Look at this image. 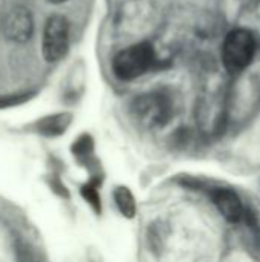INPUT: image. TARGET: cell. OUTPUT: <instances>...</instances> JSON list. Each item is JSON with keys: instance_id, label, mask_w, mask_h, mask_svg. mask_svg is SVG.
Instances as JSON below:
<instances>
[{"instance_id": "obj_7", "label": "cell", "mask_w": 260, "mask_h": 262, "mask_svg": "<svg viewBox=\"0 0 260 262\" xmlns=\"http://www.w3.org/2000/svg\"><path fill=\"white\" fill-rule=\"evenodd\" d=\"M113 198H115V203H116V207L118 210L121 212L123 216L126 218H133L135 213H136V203H135V198L132 195V192L127 189V187H116V190L113 192Z\"/></svg>"}, {"instance_id": "obj_3", "label": "cell", "mask_w": 260, "mask_h": 262, "mask_svg": "<svg viewBox=\"0 0 260 262\" xmlns=\"http://www.w3.org/2000/svg\"><path fill=\"white\" fill-rule=\"evenodd\" d=\"M132 114L135 118L147 126H164L172 117V101L162 92H150L135 98L132 104Z\"/></svg>"}, {"instance_id": "obj_5", "label": "cell", "mask_w": 260, "mask_h": 262, "mask_svg": "<svg viewBox=\"0 0 260 262\" xmlns=\"http://www.w3.org/2000/svg\"><path fill=\"white\" fill-rule=\"evenodd\" d=\"M34 31V21L32 15L25 8H15L9 12V15L5 20V34L8 38L23 43L29 40Z\"/></svg>"}, {"instance_id": "obj_9", "label": "cell", "mask_w": 260, "mask_h": 262, "mask_svg": "<svg viewBox=\"0 0 260 262\" xmlns=\"http://www.w3.org/2000/svg\"><path fill=\"white\" fill-rule=\"evenodd\" d=\"M48 2H51V3H63V2H66V0H48Z\"/></svg>"}, {"instance_id": "obj_6", "label": "cell", "mask_w": 260, "mask_h": 262, "mask_svg": "<svg viewBox=\"0 0 260 262\" xmlns=\"http://www.w3.org/2000/svg\"><path fill=\"white\" fill-rule=\"evenodd\" d=\"M211 200L221 215L230 223H239L244 216V206L236 192L230 189H215Z\"/></svg>"}, {"instance_id": "obj_4", "label": "cell", "mask_w": 260, "mask_h": 262, "mask_svg": "<svg viewBox=\"0 0 260 262\" xmlns=\"http://www.w3.org/2000/svg\"><path fill=\"white\" fill-rule=\"evenodd\" d=\"M69 48V21L66 17L55 14L51 15L44 26L43 34V55L48 61L54 63L61 60Z\"/></svg>"}, {"instance_id": "obj_1", "label": "cell", "mask_w": 260, "mask_h": 262, "mask_svg": "<svg viewBox=\"0 0 260 262\" xmlns=\"http://www.w3.org/2000/svg\"><path fill=\"white\" fill-rule=\"evenodd\" d=\"M156 63V54L149 41L135 43L120 51L112 60L113 74L124 81L138 78L149 72Z\"/></svg>"}, {"instance_id": "obj_8", "label": "cell", "mask_w": 260, "mask_h": 262, "mask_svg": "<svg viewBox=\"0 0 260 262\" xmlns=\"http://www.w3.org/2000/svg\"><path fill=\"white\" fill-rule=\"evenodd\" d=\"M83 196L86 198V201L93 207L95 212H101V203H100V195L97 190V183H89L81 189Z\"/></svg>"}, {"instance_id": "obj_2", "label": "cell", "mask_w": 260, "mask_h": 262, "mask_svg": "<svg viewBox=\"0 0 260 262\" xmlns=\"http://www.w3.org/2000/svg\"><path fill=\"white\" fill-rule=\"evenodd\" d=\"M256 37L250 29L238 28L230 31L222 43L224 66L231 74H238L247 69L256 55Z\"/></svg>"}]
</instances>
